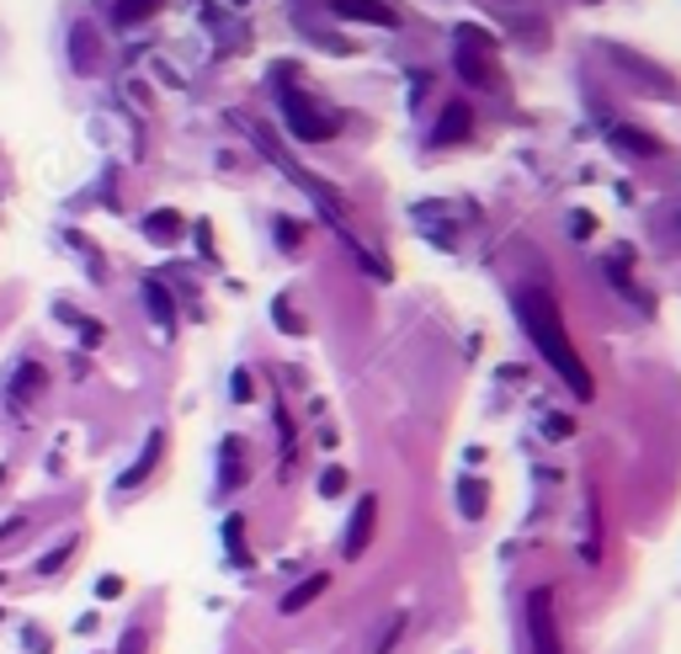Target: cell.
<instances>
[{
  "instance_id": "52a82bcc",
  "label": "cell",
  "mask_w": 681,
  "mask_h": 654,
  "mask_svg": "<svg viewBox=\"0 0 681 654\" xmlns=\"http://www.w3.org/2000/svg\"><path fill=\"white\" fill-rule=\"evenodd\" d=\"M325 585H330V575H309V581L298 585V591H288V596H283V612H298V606H309L315 596H325Z\"/></svg>"
},
{
  "instance_id": "30bf717a",
  "label": "cell",
  "mask_w": 681,
  "mask_h": 654,
  "mask_svg": "<svg viewBox=\"0 0 681 654\" xmlns=\"http://www.w3.org/2000/svg\"><path fill=\"white\" fill-rule=\"evenodd\" d=\"M293 133H304V139H330L336 133V122H325V118H309L304 107H293Z\"/></svg>"
},
{
  "instance_id": "5bb4252c",
  "label": "cell",
  "mask_w": 681,
  "mask_h": 654,
  "mask_svg": "<svg viewBox=\"0 0 681 654\" xmlns=\"http://www.w3.org/2000/svg\"><path fill=\"white\" fill-rule=\"evenodd\" d=\"M346 489V468H325L319 474V495H340Z\"/></svg>"
},
{
  "instance_id": "4fadbf2b",
  "label": "cell",
  "mask_w": 681,
  "mask_h": 654,
  "mask_svg": "<svg viewBox=\"0 0 681 654\" xmlns=\"http://www.w3.org/2000/svg\"><path fill=\"white\" fill-rule=\"evenodd\" d=\"M38 388H43V367H38V363H27V373L17 378V399H32Z\"/></svg>"
},
{
  "instance_id": "7c38bea8",
  "label": "cell",
  "mask_w": 681,
  "mask_h": 654,
  "mask_svg": "<svg viewBox=\"0 0 681 654\" xmlns=\"http://www.w3.org/2000/svg\"><path fill=\"white\" fill-rule=\"evenodd\" d=\"M160 6H166V0H122V6H118V27H139L145 17H155Z\"/></svg>"
},
{
  "instance_id": "8fae6325",
  "label": "cell",
  "mask_w": 681,
  "mask_h": 654,
  "mask_svg": "<svg viewBox=\"0 0 681 654\" xmlns=\"http://www.w3.org/2000/svg\"><path fill=\"white\" fill-rule=\"evenodd\" d=\"M145 229H149V235H155L160 245H170L176 235H181V214H170V208H160V214H149V218H145Z\"/></svg>"
},
{
  "instance_id": "ba28073f",
  "label": "cell",
  "mask_w": 681,
  "mask_h": 654,
  "mask_svg": "<svg viewBox=\"0 0 681 654\" xmlns=\"http://www.w3.org/2000/svg\"><path fill=\"white\" fill-rule=\"evenodd\" d=\"M463 133H468V107H447V118L437 122L432 139H437V145H453V139H463Z\"/></svg>"
},
{
  "instance_id": "7a4b0ae2",
  "label": "cell",
  "mask_w": 681,
  "mask_h": 654,
  "mask_svg": "<svg viewBox=\"0 0 681 654\" xmlns=\"http://www.w3.org/2000/svg\"><path fill=\"white\" fill-rule=\"evenodd\" d=\"M527 633H533V654H564L560 623H554V591L527 596Z\"/></svg>"
},
{
  "instance_id": "6da1fadb",
  "label": "cell",
  "mask_w": 681,
  "mask_h": 654,
  "mask_svg": "<svg viewBox=\"0 0 681 654\" xmlns=\"http://www.w3.org/2000/svg\"><path fill=\"white\" fill-rule=\"evenodd\" d=\"M516 309H522V325H527L533 346L554 363V373L570 384V394H575V399H591V373H585L581 351H575L570 336H564V319H560V309H554V298H549L543 288H527L522 298H516Z\"/></svg>"
},
{
  "instance_id": "5b68a950",
  "label": "cell",
  "mask_w": 681,
  "mask_h": 654,
  "mask_svg": "<svg viewBox=\"0 0 681 654\" xmlns=\"http://www.w3.org/2000/svg\"><path fill=\"white\" fill-rule=\"evenodd\" d=\"M336 17H352V22H373V27H394V6L384 0H336Z\"/></svg>"
},
{
  "instance_id": "9c48e42d",
  "label": "cell",
  "mask_w": 681,
  "mask_h": 654,
  "mask_svg": "<svg viewBox=\"0 0 681 654\" xmlns=\"http://www.w3.org/2000/svg\"><path fill=\"white\" fill-rule=\"evenodd\" d=\"M160 447H166V436L155 432V436H149V447H145V458H139L134 468H128V474H122V489H134V485H139V479L149 474V468H155V458H160Z\"/></svg>"
},
{
  "instance_id": "9a60e30c",
  "label": "cell",
  "mask_w": 681,
  "mask_h": 654,
  "mask_svg": "<svg viewBox=\"0 0 681 654\" xmlns=\"http://www.w3.org/2000/svg\"><path fill=\"white\" fill-rule=\"evenodd\" d=\"M618 145H629V149H639V155H655V139H644V133H629V128H623V133H618Z\"/></svg>"
},
{
  "instance_id": "ac0fdd59",
  "label": "cell",
  "mask_w": 681,
  "mask_h": 654,
  "mask_svg": "<svg viewBox=\"0 0 681 654\" xmlns=\"http://www.w3.org/2000/svg\"><path fill=\"white\" fill-rule=\"evenodd\" d=\"M80 340H86V346H101V325H97V319H86V330H80Z\"/></svg>"
},
{
  "instance_id": "e0dca14e",
  "label": "cell",
  "mask_w": 681,
  "mask_h": 654,
  "mask_svg": "<svg viewBox=\"0 0 681 654\" xmlns=\"http://www.w3.org/2000/svg\"><path fill=\"white\" fill-rule=\"evenodd\" d=\"M65 564H70V548H53V554L43 558L38 569H43V575H53V569H65Z\"/></svg>"
},
{
  "instance_id": "8992f818",
  "label": "cell",
  "mask_w": 681,
  "mask_h": 654,
  "mask_svg": "<svg viewBox=\"0 0 681 654\" xmlns=\"http://www.w3.org/2000/svg\"><path fill=\"white\" fill-rule=\"evenodd\" d=\"M145 304H149V315H155V325H160V330H170V325H176V309H170L166 288H160L155 277H149V283H145Z\"/></svg>"
},
{
  "instance_id": "2e32d148",
  "label": "cell",
  "mask_w": 681,
  "mask_h": 654,
  "mask_svg": "<svg viewBox=\"0 0 681 654\" xmlns=\"http://www.w3.org/2000/svg\"><path fill=\"white\" fill-rule=\"evenodd\" d=\"M97 596H101V602H112V596H122V581H118V575H101V581H97Z\"/></svg>"
},
{
  "instance_id": "d6986e66",
  "label": "cell",
  "mask_w": 681,
  "mask_h": 654,
  "mask_svg": "<svg viewBox=\"0 0 681 654\" xmlns=\"http://www.w3.org/2000/svg\"><path fill=\"white\" fill-rule=\"evenodd\" d=\"M11 533H22V516H11V522H0V543H6V537Z\"/></svg>"
},
{
  "instance_id": "3957f363",
  "label": "cell",
  "mask_w": 681,
  "mask_h": 654,
  "mask_svg": "<svg viewBox=\"0 0 681 654\" xmlns=\"http://www.w3.org/2000/svg\"><path fill=\"white\" fill-rule=\"evenodd\" d=\"M373 527H378V501H373V495H363V501H357V511H352V527H346V554H352V558L367 554Z\"/></svg>"
},
{
  "instance_id": "277c9868",
  "label": "cell",
  "mask_w": 681,
  "mask_h": 654,
  "mask_svg": "<svg viewBox=\"0 0 681 654\" xmlns=\"http://www.w3.org/2000/svg\"><path fill=\"white\" fill-rule=\"evenodd\" d=\"M70 59H75V70H80V75H97L101 70V43H97V32H91L86 22L70 32Z\"/></svg>"
}]
</instances>
